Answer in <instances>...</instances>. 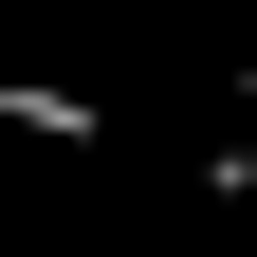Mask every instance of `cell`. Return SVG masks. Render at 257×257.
<instances>
[{"label":"cell","instance_id":"1","mask_svg":"<svg viewBox=\"0 0 257 257\" xmlns=\"http://www.w3.org/2000/svg\"><path fill=\"white\" fill-rule=\"evenodd\" d=\"M0 128H19V147H92V128H110V110H92V92H55V74H19V55H0Z\"/></svg>","mask_w":257,"mask_h":257}]
</instances>
